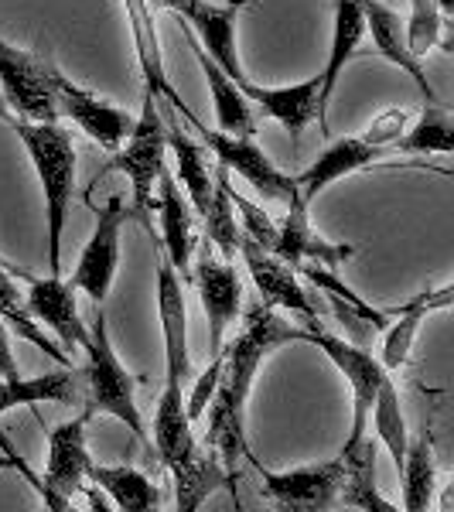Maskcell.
<instances>
[{
    "label": "cell",
    "mask_w": 454,
    "mask_h": 512,
    "mask_svg": "<svg viewBox=\"0 0 454 512\" xmlns=\"http://www.w3.org/2000/svg\"><path fill=\"white\" fill-rule=\"evenodd\" d=\"M451 297H454V284H444V287H437V291L417 294L414 301L403 304L390 318V325L383 328V352H379V362H383L386 373H396V369L407 366L420 325H424L427 315H434V311L451 308Z\"/></svg>",
    "instance_id": "obj_22"
},
{
    "label": "cell",
    "mask_w": 454,
    "mask_h": 512,
    "mask_svg": "<svg viewBox=\"0 0 454 512\" xmlns=\"http://www.w3.org/2000/svg\"><path fill=\"white\" fill-rule=\"evenodd\" d=\"M301 342L315 345V349L325 352L328 359L335 362L338 373L349 379V386H352V431H349V441H345V451L356 448L362 437L369 434V410H373L376 390L386 376L383 362H379L373 352L362 349L359 342L328 335V332H321V328H301Z\"/></svg>",
    "instance_id": "obj_6"
},
{
    "label": "cell",
    "mask_w": 454,
    "mask_h": 512,
    "mask_svg": "<svg viewBox=\"0 0 454 512\" xmlns=\"http://www.w3.org/2000/svg\"><path fill=\"white\" fill-rule=\"evenodd\" d=\"M0 120L4 123H11L14 117H11V110H7V103H4V96H0Z\"/></svg>",
    "instance_id": "obj_42"
},
{
    "label": "cell",
    "mask_w": 454,
    "mask_h": 512,
    "mask_svg": "<svg viewBox=\"0 0 454 512\" xmlns=\"http://www.w3.org/2000/svg\"><path fill=\"white\" fill-rule=\"evenodd\" d=\"M192 127L198 130V137H202L205 151L216 154L219 168L236 171V175L243 178L260 198L287 202V198L297 192V181L291 175H284V171L263 154V147L253 137H236V134H222V130H209L198 123V117L192 120Z\"/></svg>",
    "instance_id": "obj_9"
},
{
    "label": "cell",
    "mask_w": 454,
    "mask_h": 512,
    "mask_svg": "<svg viewBox=\"0 0 454 512\" xmlns=\"http://www.w3.org/2000/svg\"><path fill=\"white\" fill-rule=\"evenodd\" d=\"M0 376L11 379L18 376V362H14V349H11V328L0 318Z\"/></svg>",
    "instance_id": "obj_40"
},
{
    "label": "cell",
    "mask_w": 454,
    "mask_h": 512,
    "mask_svg": "<svg viewBox=\"0 0 454 512\" xmlns=\"http://www.w3.org/2000/svg\"><path fill=\"white\" fill-rule=\"evenodd\" d=\"M369 420L376 427V441L383 444L386 454L393 458V465H403V454H407V424H403V407H400V393H396V383L390 379V373L383 376L373 400V410H369Z\"/></svg>",
    "instance_id": "obj_36"
},
{
    "label": "cell",
    "mask_w": 454,
    "mask_h": 512,
    "mask_svg": "<svg viewBox=\"0 0 454 512\" xmlns=\"http://www.w3.org/2000/svg\"><path fill=\"white\" fill-rule=\"evenodd\" d=\"M342 461H345V475H342V492L338 499L345 506H356V509H366V512H393L396 506L386 502L383 495L376 492V444L373 437H362L356 448L342 451Z\"/></svg>",
    "instance_id": "obj_29"
},
{
    "label": "cell",
    "mask_w": 454,
    "mask_h": 512,
    "mask_svg": "<svg viewBox=\"0 0 454 512\" xmlns=\"http://www.w3.org/2000/svg\"><path fill=\"white\" fill-rule=\"evenodd\" d=\"M154 451H158V458L168 465V472L185 465L198 451L192 420H188V410H185V390H181V386L164 383L158 414H154Z\"/></svg>",
    "instance_id": "obj_26"
},
{
    "label": "cell",
    "mask_w": 454,
    "mask_h": 512,
    "mask_svg": "<svg viewBox=\"0 0 454 512\" xmlns=\"http://www.w3.org/2000/svg\"><path fill=\"white\" fill-rule=\"evenodd\" d=\"M386 151H390V147L373 144V140H366L362 134L359 137L335 140L328 151L318 154V161L311 164L308 171H301V175L294 178L297 181V192H301L304 202L311 205L321 192H325V188H332L335 181L356 175V171L369 168V164H379V161L386 158Z\"/></svg>",
    "instance_id": "obj_18"
},
{
    "label": "cell",
    "mask_w": 454,
    "mask_h": 512,
    "mask_svg": "<svg viewBox=\"0 0 454 512\" xmlns=\"http://www.w3.org/2000/svg\"><path fill=\"white\" fill-rule=\"evenodd\" d=\"M171 475H175V495H178L175 509L178 512H195L212 492L233 489L226 472H222V461L209 448H202V444H198V451L185 461V465L171 468Z\"/></svg>",
    "instance_id": "obj_31"
},
{
    "label": "cell",
    "mask_w": 454,
    "mask_h": 512,
    "mask_svg": "<svg viewBox=\"0 0 454 512\" xmlns=\"http://www.w3.org/2000/svg\"><path fill=\"white\" fill-rule=\"evenodd\" d=\"M79 390V373L69 366H59L45 376H0V414L31 403H72Z\"/></svg>",
    "instance_id": "obj_28"
},
{
    "label": "cell",
    "mask_w": 454,
    "mask_h": 512,
    "mask_svg": "<svg viewBox=\"0 0 454 512\" xmlns=\"http://www.w3.org/2000/svg\"><path fill=\"white\" fill-rule=\"evenodd\" d=\"M229 198H233L239 216H243V222H239V233H243L246 239H253V243H260L263 250H270V246H274V236H277V226H274V219L263 212V205H253L250 198L239 195L233 188V181H229Z\"/></svg>",
    "instance_id": "obj_38"
},
{
    "label": "cell",
    "mask_w": 454,
    "mask_h": 512,
    "mask_svg": "<svg viewBox=\"0 0 454 512\" xmlns=\"http://www.w3.org/2000/svg\"><path fill=\"white\" fill-rule=\"evenodd\" d=\"M86 376L89 383V407L99 410V414H110L117 417L120 424H127V431L140 437V441H151L144 427V417H140L137 407V379L127 373V366L120 362L117 349L110 342V325H106V311L103 304H96L93 311V325L86 328Z\"/></svg>",
    "instance_id": "obj_3"
},
{
    "label": "cell",
    "mask_w": 454,
    "mask_h": 512,
    "mask_svg": "<svg viewBox=\"0 0 454 512\" xmlns=\"http://www.w3.org/2000/svg\"><path fill=\"white\" fill-rule=\"evenodd\" d=\"M158 315H161V335H164V366H168V386H185L192 379V355H188V308L181 277L168 263V256L158 246Z\"/></svg>",
    "instance_id": "obj_15"
},
{
    "label": "cell",
    "mask_w": 454,
    "mask_h": 512,
    "mask_svg": "<svg viewBox=\"0 0 454 512\" xmlns=\"http://www.w3.org/2000/svg\"><path fill=\"white\" fill-rule=\"evenodd\" d=\"M403 35H407V48L414 59L437 45L451 52V14H444L434 0H410V21L403 24Z\"/></svg>",
    "instance_id": "obj_37"
},
{
    "label": "cell",
    "mask_w": 454,
    "mask_h": 512,
    "mask_svg": "<svg viewBox=\"0 0 454 512\" xmlns=\"http://www.w3.org/2000/svg\"><path fill=\"white\" fill-rule=\"evenodd\" d=\"M400 472H403V509L407 512L431 509L437 492V458H434V437L427 431L407 444Z\"/></svg>",
    "instance_id": "obj_32"
},
{
    "label": "cell",
    "mask_w": 454,
    "mask_h": 512,
    "mask_svg": "<svg viewBox=\"0 0 454 512\" xmlns=\"http://www.w3.org/2000/svg\"><path fill=\"white\" fill-rule=\"evenodd\" d=\"M31 318L45 325L48 332L62 342V349H82L86 345V321L79 315L76 287L72 280H62V274L48 277H28V294H24Z\"/></svg>",
    "instance_id": "obj_17"
},
{
    "label": "cell",
    "mask_w": 454,
    "mask_h": 512,
    "mask_svg": "<svg viewBox=\"0 0 454 512\" xmlns=\"http://www.w3.org/2000/svg\"><path fill=\"white\" fill-rule=\"evenodd\" d=\"M55 76L59 65L52 59L0 38V96L7 110H18L24 120H59Z\"/></svg>",
    "instance_id": "obj_5"
},
{
    "label": "cell",
    "mask_w": 454,
    "mask_h": 512,
    "mask_svg": "<svg viewBox=\"0 0 454 512\" xmlns=\"http://www.w3.org/2000/svg\"><path fill=\"white\" fill-rule=\"evenodd\" d=\"M127 226V205L123 195H110L106 205L96 212V229L89 243L82 246L76 274H72V287L82 291L93 304H103L110 297L113 277L120 267V236Z\"/></svg>",
    "instance_id": "obj_10"
},
{
    "label": "cell",
    "mask_w": 454,
    "mask_h": 512,
    "mask_svg": "<svg viewBox=\"0 0 454 512\" xmlns=\"http://www.w3.org/2000/svg\"><path fill=\"white\" fill-rule=\"evenodd\" d=\"M362 38H366V14H362V0H335V18H332V48H328V62L318 72V127L328 134V106H332L335 86L342 79V69L352 55L359 52Z\"/></svg>",
    "instance_id": "obj_19"
},
{
    "label": "cell",
    "mask_w": 454,
    "mask_h": 512,
    "mask_svg": "<svg viewBox=\"0 0 454 512\" xmlns=\"http://www.w3.org/2000/svg\"><path fill=\"white\" fill-rule=\"evenodd\" d=\"M257 472L263 478V492L284 512H325L338 502L342 492V475H345V461L342 454L318 465H304L294 472H270V468L257 465Z\"/></svg>",
    "instance_id": "obj_11"
},
{
    "label": "cell",
    "mask_w": 454,
    "mask_h": 512,
    "mask_svg": "<svg viewBox=\"0 0 454 512\" xmlns=\"http://www.w3.org/2000/svg\"><path fill=\"white\" fill-rule=\"evenodd\" d=\"M164 168H168V127L161 120L158 96L144 93V110L110 161V171H123L134 188V212L140 222H147V212L154 209V185Z\"/></svg>",
    "instance_id": "obj_4"
},
{
    "label": "cell",
    "mask_w": 454,
    "mask_h": 512,
    "mask_svg": "<svg viewBox=\"0 0 454 512\" xmlns=\"http://www.w3.org/2000/svg\"><path fill=\"white\" fill-rule=\"evenodd\" d=\"M127 7V21L130 31H134V45H137V62H140V76H144V89L164 99V106H171L175 113H181L188 123L195 120V113L181 103V96L171 89L168 82V69H164V52L158 41V28H154V14L147 7V0H123Z\"/></svg>",
    "instance_id": "obj_21"
},
{
    "label": "cell",
    "mask_w": 454,
    "mask_h": 512,
    "mask_svg": "<svg viewBox=\"0 0 454 512\" xmlns=\"http://www.w3.org/2000/svg\"><path fill=\"white\" fill-rule=\"evenodd\" d=\"M0 318L7 321V328L11 332H18L24 342H31L35 349H41L45 355H52L59 366H69V352L62 349L59 342H52L45 332H41V325L35 318H31L28 304H24V297L18 294V284L11 280V270L0 263Z\"/></svg>",
    "instance_id": "obj_34"
},
{
    "label": "cell",
    "mask_w": 454,
    "mask_h": 512,
    "mask_svg": "<svg viewBox=\"0 0 454 512\" xmlns=\"http://www.w3.org/2000/svg\"><path fill=\"white\" fill-rule=\"evenodd\" d=\"M434 4L441 7L444 14H451V11H454V0H434Z\"/></svg>",
    "instance_id": "obj_43"
},
{
    "label": "cell",
    "mask_w": 454,
    "mask_h": 512,
    "mask_svg": "<svg viewBox=\"0 0 454 512\" xmlns=\"http://www.w3.org/2000/svg\"><path fill=\"white\" fill-rule=\"evenodd\" d=\"M168 151H175L178 161V181L185 188L188 202H192L195 216H202L209 195L216 188V171H209V151H205L202 140H192L188 134H181V127L171 120L168 127Z\"/></svg>",
    "instance_id": "obj_30"
},
{
    "label": "cell",
    "mask_w": 454,
    "mask_h": 512,
    "mask_svg": "<svg viewBox=\"0 0 454 512\" xmlns=\"http://www.w3.org/2000/svg\"><path fill=\"white\" fill-rule=\"evenodd\" d=\"M192 284L202 297L205 321H209V355L216 359L226 345L229 328L243 311V284H239L236 263L212 253V243L205 239L202 250L192 253Z\"/></svg>",
    "instance_id": "obj_7"
},
{
    "label": "cell",
    "mask_w": 454,
    "mask_h": 512,
    "mask_svg": "<svg viewBox=\"0 0 454 512\" xmlns=\"http://www.w3.org/2000/svg\"><path fill=\"white\" fill-rule=\"evenodd\" d=\"M301 342V328H294L291 321H284L270 304H257L246 311L243 332L233 338V345H222L219 359V379L209 400V431H205V444L209 451L222 461L229 485L236 492L243 461L257 465L250 444H246V407H250V393L257 383V373L270 352H277L280 345Z\"/></svg>",
    "instance_id": "obj_1"
},
{
    "label": "cell",
    "mask_w": 454,
    "mask_h": 512,
    "mask_svg": "<svg viewBox=\"0 0 454 512\" xmlns=\"http://www.w3.org/2000/svg\"><path fill=\"white\" fill-rule=\"evenodd\" d=\"M11 130L21 137L41 181V195H45L48 270L62 274V236L72 192H76V144L69 130L59 127V120H11Z\"/></svg>",
    "instance_id": "obj_2"
},
{
    "label": "cell",
    "mask_w": 454,
    "mask_h": 512,
    "mask_svg": "<svg viewBox=\"0 0 454 512\" xmlns=\"http://www.w3.org/2000/svg\"><path fill=\"white\" fill-rule=\"evenodd\" d=\"M93 420V407H86L79 417L65 420V424L48 431V465H45V482H38V492L45 495V502L52 509L65 512L69 502L82 485H86L93 454L86 444V427Z\"/></svg>",
    "instance_id": "obj_8"
},
{
    "label": "cell",
    "mask_w": 454,
    "mask_h": 512,
    "mask_svg": "<svg viewBox=\"0 0 454 512\" xmlns=\"http://www.w3.org/2000/svg\"><path fill=\"white\" fill-rule=\"evenodd\" d=\"M410 117L414 113L410 110H386L383 117H376L373 120V127L366 130V140H373V144H383V147H393V140L407 130V123H410Z\"/></svg>",
    "instance_id": "obj_39"
},
{
    "label": "cell",
    "mask_w": 454,
    "mask_h": 512,
    "mask_svg": "<svg viewBox=\"0 0 454 512\" xmlns=\"http://www.w3.org/2000/svg\"><path fill=\"white\" fill-rule=\"evenodd\" d=\"M270 253H274L277 260H284L287 267L318 263V267H325V270H335L338 263H345L356 250L345 246V243H328V239H321L315 229H311L308 202L301 198V192H294L291 198H287V216L277 226V236H274Z\"/></svg>",
    "instance_id": "obj_16"
},
{
    "label": "cell",
    "mask_w": 454,
    "mask_h": 512,
    "mask_svg": "<svg viewBox=\"0 0 454 512\" xmlns=\"http://www.w3.org/2000/svg\"><path fill=\"white\" fill-rule=\"evenodd\" d=\"M161 198V250L168 256V263L175 267L181 280H192V253H195V209L178 188V178L168 168L158 178Z\"/></svg>",
    "instance_id": "obj_20"
},
{
    "label": "cell",
    "mask_w": 454,
    "mask_h": 512,
    "mask_svg": "<svg viewBox=\"0 0 454 512\" xmlns=\"http://www.w3.org/2000/svg\"><path fill=\"white\" fill-rule=\"evenodd\" d=\"M205 222V239L212 243V250H219L222 260H236L239 256V222H236V205L229 198V171H216V188L209 195V205L202 212Z\"/></svg>",
    "instance_id": "obj_35"
},
{
    "label": "cell",
    "mask_w": 454,
    "mask_h": 512,
    "mask_svg": "<svg viewBox=\"0 0 454 512\" xmlns=\"http://www.w3.org/2000/svg\"><path fill=\"white\" fill-rule=\"evenodd\" d=\"M239 256H243L263 304H270V308H287L291 315L304 321V328H318L315 301H311L308 291L301 287V280L294 277V267H287L284 260H277L274 253L263 250L260 243L246 239L243 233H239Z\"/></svg>",
    "instance_id": "obj_14"
},
{
    "label": "cell",
    "mask_w": 454,
    "mask_h": 512,
    "mask_svg": "<svg viewBox=\"0 0 454 512\" xmlns=\"http://www.w3.org/2000/svg\"><path fill=\"white\" fill-rule=\"evenodd\" d=\"M188 45H192L198 69H202L205 82H209L219 130L222 134H236V137H253V130H257V113H253V103L246 99V93L236 86L233 76H226V72L219 69L216 59L195 41V35H188Z\"/></svg>",
    "instance_id": "obj_25"
},
{
    "label": "cell",
    "mask_w": 454,
    "mask_h": 512,
    "mask_svg": "<svg viewBox=\"0 0 454 512\" xmlns=\"http://www.w3.org/2000/svg\"><path fill=\"white\" fill-rule=\"evenodd\" d=\"M239 4H246V0H239Z\"/></svg>",
    "instance_id": "obj_44"
},
{
    "label": "cell",
    "mask_w": 454,
    "mask_h": 512,
    "mask_svg": "<svg viewBox=\"0 0 454 512\" xmlns=\"http://www.w3.org/2000/svg\"><path fill=\"white\" fill-rule=\"evenodd\" d=\"M0 468H18V454H0Z\"/></svg>",
    "instance_id": "obj_41"
},
{
    "label": "cell",
    "mask_w": 454,
    "mask_h": 512,
    "mask_svg": "<svg viewBox=\"0 0 454 512\" xmlns=\"http://www.w3.org/2000/svg\"><path fill=\"white\" fill-rule=\"evenodd\" d=\"M239 89H243L250 103L263 106L291 137H301L304 127L318 120V89H321L318 76L294 82V86H257L253 79H246Z\"/></svg>",
    "instance_id": "obj_23"
},
{
    "label": "cell",
    "mask_w": 454,
    "mask_h": 512,
    "mask_svg": "<svg viewBox=\"0 0 454 512\" xmlns=\"http://www.w3.org/2000/svg\"><path fill=\"white\" fill-rule=\"evenodd\" d=\"M362 14H366V31L373 35L376 52L417 82V89L424 93V103H437L441 96L434 93V86H431V79H427L420 59H414L410 48H407V35H403L400 14H396L393 7H386L383 0H362Z\"/></svg>",
    "instance_id": "obj_24"
},
{
    "label": "cell",
    "mask_w": 454,
    "mask_h": 512,
    "mask_svg": "<svg viewBox=\"0 0 454 512\" xmlns=\"http://www.w3.org/2000/svg\"><path fill=\"white\" fill-rule=\"evenodd\" d=\"M164 7H171V14L181 18L192 28V35L205 52L216 59V65L226 76L236 79V86H243L246 72L239 65V52H236V14H239V0H229V4H209V0H161Z\"/></svg>",
    "instance_id": "obj_12"
},
{
    "label": "cell",
    "mask_w": 454,
    "mask_h": 512,
    "mask_svg": "<svg viewBox=\"0 0 454 512\" xmlns=\"http://www.w3.org/2000/svg\"><path fill=\"white\" fill-rule=\"evenodd\" d=\"M396 151L403 154H448L454 147V120L448 103H424L417 123H407L400 137L393 140Z\"/></svg>",
    "instance_id": "obj_33"
},
{
    "label": "cell",
    "mask_w": 454,
    "mask_h": 512,
    "mask_svg": "<svg viewBox=\"0 0 454 512\" xmlns=\"http://www.w3.org/2000/svg\"><path fill=\"white\" fill-rule=\"evenodd\" d=\"M89 482L113 499L110 506L120 512H158L164 506V492L144 472L130 465H89Z\"/></svg>",
    "instance_id": "obj_27"
},
{
    "label": "cell",
    "mask_w": 454,
    "mask_h": 512,
    "mask_svg": "<svg viewBox=\"0 0 454 512\" xmlns=\"http://www.w3.org/2000/svg\"><path fill=\"white\" fill-rule=\"evenodd\" d=\"M55 103H59V117H72V123H76L82 134L93 137L106 151H117L130 130H134L137 120L123 106H113L106 99L93 96L89 89L76 86L62 69L55 76Z\"/></svg>",
    "instance_id": "obj_13"
}]
</instances>
